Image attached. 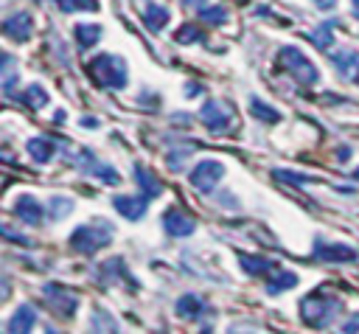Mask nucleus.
Returning <instances> with one entry per match:
<instances>
[{
    "label": "nucleus",
    "mask_w": 359,
    "mask_h": 334,
    "mask_svg": "<svg viewBox=\"0 0 359 334\" xmlns=\"http://www.w3.org/2000/svg\"><path fill=\"white\" fill-rule=\"evenodd\" d=\"M171 118H174L177 123H191V115H188V112H182V115L177 112V115H171Z\"/></svg>",
    "instance_id": "4c0bfd02"
},
{
    "label": "nucleus",
    "mask_w": 359,
    "mask_h": 334,
    "mask_svg": "<svg viewBox=\"0 0 359 334\" xmlns=\"http://www.w3.org/2000/svg\"><path fill=\"white\" fill-rule=\"evenodd\" d=\"M250 112H252V118H258V121H264V123H278V121H280V112H278L275 107L264 104L258 95H250Z\"/></svg>",
    "instance_id": "b1692460"
},
{
    "label": "nucleus",
    "mask_w": 359,
    "mask_h": 334,
    "mask_svg": "<svg viewBox=\"0 0 359 334\" xmlns=\"http://www.w3.org/2000/svg\"><path fill=\"white\" fill-rule=\"evenodd\" d=\"M348 157H351V149H348V146H342V149H339V160H348Z\"/></svg>",
    "instance_id": "a19ab883"
},
{
    "label": "nucleus",
    "mask_w": 359,
    "mask_h": 334,
    "mask_svg": "<svg viewBox=\"0 0 359 334\" xmlns=\"http://www.w3.org/2000/svg\"><path fill=\"white\" fill-rule=\"evenodd\" d=\"M163 230L168 236H174V239H185V236H191L196 230V222H194V216H188V213H182L177 208H168L163 213Z\"/></svg>",
    "instance_id": "9b49d317"
},
{
    "label": "nucleus",
    "mask_w": 359,
    "mask_h": 334,
    "mask_svg": "<svg viewBox=\"0 0 359 334\" xmlns=\"http://www.w3.org/2000/svg\"><path fill=\"white\" fill-rule=\"evenodd\" d=\"M185 93H188V95H196V93H202V87H199V84H188Z\"/></svg>",
    "instance_id": "ea45409f"
},
{
    "label": "nucleus",
    "mask_w": 359,
    "mask_h": 334,
    "mask_svg": "<svg viewBox=\"0 0 359 334\" xmlns=\"http://www.w3.org/2000/svg\"><path fill=\"white\" fill-rule=\"evenodd\" d=\"M56 149H59V143L56 140H50V138H45V135H36V138H31L28 143H25V152L31 154V160L34 163H50L53 160V154H56Z\"/></svg>",
    "instance_id": "dca6fc26"
},
{
    "label": "nucleus",
    "mask_w": 359,
    "mask_h": 334,
    "mask_svg": "<svg viewBox=\"0 0 359 334\" xmlns=\"http://www.w3.org/2000/svg\"><path fill=\"white\" fill-rule=\"evenodd\" d=\"M353 14L359 17V0H353Z\"/></svg>",
    "instance_id": "79ce46f5"
},
{
    "label": "nucleus",
    "mask_w": 359,
    "mask_h": 334,
    "mask_svg": "<svg viewBox=\"0 0 359 334\" xmlns=\"http://www.w3.org/2000/svg\"><path fill=\"white\" fill-rule=\"evenodd\" d=\"M334 25L331 22H325V25H317V28H311V31H303V36L314 45V48H320V51H328L331 45H334V31H331Z\"/></svg>",
    "instance_id": "4be33fe9"
},
{
    "label": "nucleus",
    "mask_w": 359,
    "mask_h": 334,
    "mask_svg": "<svg viewBox=\"0 0 359 334\" xmlns=\"http://www.w3.org/2000/svg\"><path fill=\"white\" fill-rule=\"evenodd\" d=\"M224 177V163L216 157H202L194 168H191V185L199 194H213V188L219 185V180Z\"/></svg>",
    "instance_id": "423d86ee"
},
{
    "label": "nucleus",
    "mask_w": 359,
    "mask_h": 334,
    "mask_svg": "<svg viewBox=\"0 0 359 334\" xmlns=\"http://www.w3.org/2000/svg\"><path fill=\"white\" fill-rule=\"evenodd\" d=\"M48 211H50V219H65L73 211V199H67V196H50L48 199Z\"/></svg>",
    "instance_id": "7c9ffc66"
},
{
    "label": "nucleus",
    "mask_w": 359,
    "mask_h": 334,
    "mask_svg": "<svg viewBox=\"0 0 359 334\" xmlns=\"http://www.w3.org/2000/svg\"><path fill=\"white\" fill-rule=\"evenodd\" d=\"M174 312H177L182 320H191V323H199L202 317H213V306H210L205 298L194 295V292L180 295L177 303H174Z\"/></svg>",
    "instance_id": "1a4fd4ad"
},
{
    "label": "nucleus",
    "mask_w": 359,
    "mask_h": 334,
    "mask_svg": "<svg viewBox=\"0 0 359 334\" xmlns=\"http://www.w3.org/2000/svg\"><path fill=\"white\" fill-rule=\"evenodd\" d=\"M194 149H196V143H194V140H185V143H182V149H180V146H177V149H171V152L165 154L168 168H171V171H180V168L185 166V160H188V154H191Z\"/></svg>",
    "instance_id": "a878e982"
},
{
    "label": "nucleus",
    "mask_w": 359,
    "mask_h": 334,
    "mask_svg": "<svg viewBox=\"0 0 359 334\" xmlns=\"http://www.w3.org/2000/svg\"><path fill=\"white\" fill-rule=\"evenodd\" d=\"M34 323H36V309H34L31 303H22V306H17V309H14V314L8 317L6 331H8V334L31 331V328H34Z\"/></svg>",
    "instance_id": "f3484780"
},
{
    "label": "nucleus",
    "mask_w": 359,
    "mask_h": 334,
    "mask_svg": "<svg viewBox=\"0 0 359 334\" xmlns=\"http://www.w3.org/2000/svg\"><path fill=\"white\" fill-rule=\"evenodd\" d=\"M14 213H17V219H20V222H25V225H39V222H42V216H45V208L39 205V199H36V196L22 194V196L14 202Z\"/></svg>",
    "instance_id": "4468645a"
},
{
    "label": "nucleus",
    "mask_w": 359,
    "mask_h": 334,
    "mask_svg": "<svg viewBox=\"0 0 359 334\" xmlns=\"http://www.w3.org/2000/svg\"><path fill=\"white\" fill-rule=\"evenodd\" d=\"M73 36H76V42H79V48L81 51H90L93 45H98V39H101V25H90V22H79L76 28H73Z\"/></svg>",
    "instance_id": "aec40b11"
},
{
    "label": "nucleus",
    "mask_w": 359,
    "mask_h": 334,
    "mask_svg": "<svg viewBox=\"0 0 359 334\" xmlns=\"http://www.w3.org/2000/svg\"><path fill=\"white\" fill-rule=\"evenodd\" d=\"M90 174H95V177H98V180H104L107 185H118V182H121V174H118L109 163H95Z\"/></svg>",
    "instance_id": "2f4dec72"
},
{
    "label": "nucleus",
    "mask_w": 359,
    "mask_h": 334,
    "mask_svg": "<svg viewBox=\"0 0 359 334\" xmlns=\"http://www.w3.org/2000/svg\"><path fill=\"white\" fill-rule=\"evenodd\" d=\"M292 286H297V272H289V269H275L272 278L266 281V292L269 295H278V292L292 289Z\"/></svg>",
    "instance_id": "5701e85b"
},
{
    "label": "nucleus",
    "mask_w": 359,
    "mask_h": 334,
    "mask_svg": "<svg viewBox=\"0 0 359 334\" xmlns=\"http://www.w3.org/2000/svg\"><path fill=\"white\" fill-rule=\"evenodd\" d=\"M95 275H98L101 283H112V281H118V278H129V275H126V267H123V258H118V255L109 258V261H104Z\"/></svg>",
    "instance_id": "412c9836"
},
{
    "label": "nucleus",
    "mask_w": 359,
    "mask_h": 334,
    "mask_svg": "<svg viewBox=\"0 0 359 334\" xmlns=\"http://www.w3.org/2000/svg\"><path fill=\"white\" fill-rule=\"evenodd\" d=\"M272 177H275V180H283V182H289V185H306V182H314L311 174H300V171H289V168H275Z\"/></svg>",
    "instance_id": "c756f323"
},
{
    "label": "nucleus",
    "mask_w": 359,
    "mask_h": 334,
    "mask_svg": "<svg viewBox=\"0 0 359 334\" xmlns=\"http://www.w3.org/2000/svg\"><path fill=\"white\" fill-rule=\"evenodd\" d=\"M62 11H98V0H56Z\"/></svg>",
    "instance_id": "473e14b6"
},
{
    "label": "nucleus",
    "mask_w": 359,
    "mask_h": 334,
    "mask_svg": "<svg viewBox=\"0 0 359 334\" xmlns=\"http://www.w3.org/2000/svg\"><path fill=\"white\" fill-rule=\"evenodd\" d=\"M132 177H135V182H137V188H143V194H149V196H160V194H163V182H160L157 174L149 171L143 163H135V166H132Z\"/></svg>",
    "instance_id": "a211bd4d"
},
{
    "label": "nucleus",
    "mask_w": 359,
    "mask_h": 334,
    "mask_svg": "<svg viewBox=\"0 0 359 334\" xmlns=\"http://www.w3.org/2000/svg\"><path fill=\"white\" fill-rule=\"evenodd\" d=\"M112 236H115V227H112L107 219H93V222H87V225H79V227L70 233L67 247H70L73 253L93 255V253H98L101 247H107V244L112 241Z\"/></svg>",
    "instance_id": "7ed1b4c3"
},
{
    "label": "nucleus",
    "mask_w": 359,
    "mask_h": 334,
    "mask_svg": "<svg viewBox=\"0 0 359 334\" xmlns=\"http://www.w3.org/2000/svg\"><path fill=\"white\" fill-rule=\"evenodd\" d=\"M199 11V20L205 25H224L227 22V8L224 6H205V8H196Z\"/></svg>",
    "instance_id": "bb28decb"
},
{
    "label": "nucleus",
    "mask_w": 359,
    "mask_h": 334,
    "mask_svg": "<svg viewBox=\"0 0 359 334\" xmlns=\"http://www.w3.org/2000/svg\"><path fill=\"white\" fill-rule=\"evenodd\" d=\"M79 123H81L84 129H95V126H98V118H90V115H84Z\"/></svg>",
    "instance_id": "e433bc0d"
},
{
    "label": "nucleus",
    "mask_w": 359,
    "mask_h": 334,
    "mask_svg": "<svg viewBox=\"0 0 359 334\" xmlns=\"http://www.w3.org/2000/svg\"><path fill=\"white\" fill-rule=\"evenodd\" d=\"M31 31H34V20L28 11H14L3 20V34L14 42H25L31 36Z\"/></svg>",
    "instance_id": "ddd939ff"
},
{
    "label": "nucleus",
    "mask_w": 359,
    "mask_h": 334,
    "mask_svg": "<svg viewBox=\"0 0 359 334\" xmlns=\"http://www.w3.org/2000/svg\"><path fill=\"white\" fill-rule=\"evenodd\" d=\"M314 6H317L320 11H331V8L337 6V0H314Z\"/></svg>",
    "instance_id": "c9c22d12"
},
{
    "label": "nucleus",
    "mask_w": 359,
    "mask_h": 334,
    "mask_svg": "<svg viewBox=\"0 0 359 334\" xmlns=\"http://www.w3.org/2000/svg\"><path fill=\"white\" fill-rule=\"evenodd\" d=\"M202 3L205 0H182V6H188V8H202Z\"/></svg>",
    "instance_id": "58836bf2"
},
{
    "label": "nucleus",
    "mask_w": 359,
    "mask_h": 334,
    "mask_svg": "<svg viewBox=\"0 0 359 334\" xmlns=\"http://www.w3.org/2000/svg\"><path fill=\"white\" fill-rule=\"evenodd\" d=\"M42 298H45V303L59 317H73L76 309H79V295L76 292H67L62 283H45L42 286Z\"/></svg>",
    "instance_id": "6e6552de"
},
{
    "label": "nucleus",
    "mask_w": 359,
    "mask_h": 334,
    "mask_svg": "<svg viewBox=\"0 0 359 334\" xmlns=\"http://www.w3.org/2000/svg\"><path fill=\"white\" fill-rule=\"evenodd\" d=\"M238 264L241 269L250 275V278H261V275H272L278 269V264L266 255H252V253H241L238 255Z\"/></svg>",
    "instance_id": "2eb2a0df"
},
{
    "label": "nucleus",
    "mask_w": 359,
    "mask_h": 334,
    "mask_svg": "<svg viewBox=\"0 0 359 334\" xmlns=\"http://www.w3.org/2000/svg\"><path fill=\"white\" fill-rule=\"evenodd\" d=\"M149 194H118V196H112V208L123 216V219H143V213H146V208H149Z\"/></svg>",
    "instance_id": "9d476101"
},
{
    "label": "nucleus",
    "mask_w": 359,
    "mask_h": 334,
    "mask_svg": "<svg viewBox=\"0 0 359 334\" xmlns=\"http://www.w3.org/2000/svg\"><path fill=\"white\" fill-rule=\"evenodd\" d=\"M199 121L213 132V135H224V132H233L236 129V112L230 104L224 101H216V98H208L199 109Z\"/></svg>",
    "instance_id": "39448f33"
},
{
    "label": "nucleus",
    "mask_w": 359,
    "mask_h": 334,
    "mask_svg": "<svg viewBox=\"0 0 359 334\" xmlns=\"http://www.w3.org/2000/svg\"><path fill=\"white\" fill-rule=\"evenodd\" d=\"M3 239H6V241H14V244H25V247L31 244V241H28L25 236H20L17 230H11L8 225H3Z\"/></svg>",
    "instance_id": "72a5a7b5"
},
{
    "label": "nucleus",
    "mask_w": 359,
    "mask_h": 334,
    "mask_svg": "<svg viewBox=\"0 0 359 334\" xmlns=\"http://www.w3.org/2000/svg\"><path fill=\"white\" fill-rule=\"evenodd\" d=\"M339 312H342V298L328 295L325 289H317L300 300V317L311 328H328L331 323H337Z\"/></svg>",
    "instance_id": "f257e3e1"
},
{
    "label": "nucleus",
    "mask_w": 359,
    "mask_h": 334,
    "mask_svg": "<svg viewBox=\"0 0 359 334\" xmlns=\"http://www.w3.org/2000/svg\"><path fill=\"white\" fill-rule=\"evenodd\" d=\"M311 253H314L317 261H328V264H351V261L359 258V250H356V247L328 241L325 236H317V239H314Z\"/></svg>",
    "instance_id": "0eeeda50"
},
{
    "label": "nucleus",
    "mask_w": 359,
    "mask_h": 334,
    "mask_svg": "<svg viewBox=\"0 0 359 334\" xmlns=\"http://www.w3.org/2000/svg\"><path fill=\"white\" fill-rule=\"evenodd\" d=\"M90 328H93V331H118V323H115V317H112L109 312L95 309V312L90 314Z\"/></svg>",
    "instance_id": "cd10ccee"
},
{
    "label": "nucleus",
    "mask_w": 359,
    "mask_h": 334,
    "mask_svg": "<svg viewBox=\"0 0 359 334\" xmlns=\"http://www.w3.org/2000/svg\"><path fill=\"white\" fill-rule=\"evenodd\" d=\"M87 73L93 76L95 84H101V87H107V90H123L126 81H129L126 62H123V56H118V53H95V56L87 62Z\"/></svg>",
    "instance_id": "f03ea898"
},
{
    "label": "nucleus",
    "mask_w": 359,
    "mask_h": 334,
    "mask_svg": "<svg viewBox=\"0 0 359 334\" xmlns=\"http://www.w3.org/2000/svg\"><path fill=\"white\" fill-rule=\"evenodd\" d=\"M339 328H342V331H348V334H351V331H359V314H351Z\"/></svg>",
    "instance_id": "f704fd0d"
},
{
    "label": "nucleus",
    "mask_w": 359,
    "mask_h": 334,
    "mask_svg": "<svg viewBox=\"0 0 359 334\" xmlns=\"http://www.w3.org/2000/svg\"><path fill=\"white\" fill-rule=\"evenodd\" d=\"M278 65L297 81V84H317L320 81V70H317V65L303 53V51H297V48H292V45H283L280 48V53H278Z\"/></svg>",
    "instance_id": "20e7f679"
},
{
    "label": "nucleus",
    "mask_w": 359,
    "mask_h": 334,
    "mask_svg": "<svg viewBox=\"0 0 359 334\" xmlns=\"http://www.w3.org/2000/svg\"><path fill=\"white\" fill-rule=\"evenodd\" d=\"M140 17H143V22H146V28H149V31H160V28H165V25H168L171 11H168L165 6H154V3H151V6H146V8H143V14H140Z\"/></svg>",
    "instance_id": "6ab92c4d"
},
{
    "label": "nucleus",
    "mask_w": 359,
    "mask_h": 334,
    "mask_svg": "<svg viewBox=\"0 0 359 334\" xmlns=\"http://www.w3.org/2000/svg\"><path fill=\"white\" fill-rule=\"evenodd\" d=\"M331 65L337 67V73L345 81H356L359 79V51H353V48H337L331 53Z\"/></svg>",
    "instance_id": "f8f14e48"
},
{
    "label": "nucleus",
    "mask_w": 359,
    "mask_h": 334,
    "mask_svg": "<svg viewBox=\"0 0 359 334\" xmlns=\"http://www.w3.org/2000/svg\"><path fill=\"white\" fill-rule=\"evenodd\" d=\"M353 180H359V166H356V168H353Z\"/></svg>",
    "instance_id": "37998d69"
},
{
    "label": "nucleus",
    "mask_w": 359,
    "mask_h": 334,
    "mask_svg": "<svg viewBox=\"0 0 359 334\" xmlns=\"http://www.w3.org/2000/svg\"><path fill=\"white\" fill-rule=\"evenodd\" d=\"M20 101H22L28 109H39V107L48 104V93H45L42 84H28V87L20 93Z\"/></svg>",
    "instance_id": "393cba45"
},
{
    "label": "nucleus",
    "mask_w": 359,
    "mask_h": 334,
    "mask_svg": "<svg viewBox=\"0 0 359 334\" xmlns=\"http://www.w3.org/2000/svg\"><path fill=\"white\" fill-rule=\"evenodd\" d=\"M205 39V34H202V28L199 25H180L177 28V34H174V42H180V45H194V42H202Z\"/></svg>",
    "instance_id": "c85d7f7f"
}]
</instances>
